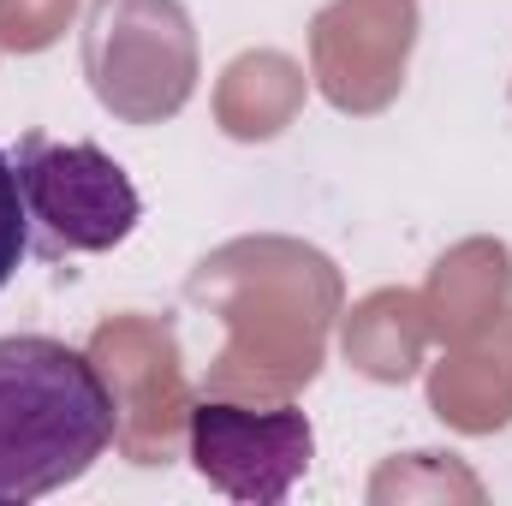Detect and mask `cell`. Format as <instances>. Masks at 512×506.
Masks as SVG:
<instances>
[{
	"mask_svg": "<svg viewBox=\"0 0 512 506\" xmlns=\"http://www.w3.org/2000/svg\"><path fill=\"white\" fill-rule=\"evenodd\" d=\"M120 429L108 376L54 334H0V506L78 483Z\"/></svg>",
	"mask_w": 512,
	"mask_h": 506,
	"instance_id": "1",
	"label": "cell"
},
{
	"mask_svg": "<svg viewBox=\"0 0 512 506\" xmlns=\"http://www.w3.org/2000/svg\"><path fill=\"white\" fill-rule=\"evenodd\" d=\"M12 167L30 215V245L42 256L120 251L143 221V197L131 173L102 143H60L48 131H24Z\"/></svg>",
	"mask_w": 512,
	"mask_h": 506,
	"instance_id": "2",
	"label": "cell"
},
{
	"mask_svg": "<svg viewBox=\"0 0 512 506\" xmlns=\"http://www.w3.org/2000/svg\"><path fill=\"white\" fill-rule=\"evenodd\" d=\"M316 459V429L298 405H227V399H203L191 411V465L197 477L245 506H274L286 501L304 471Z\"/></svg>",
	"mask_w": 512,
	"mask_h": 506,
	"instance_id": "3",
	"label": "cell"
},
{
	"mask_svg": "<svg viewBox=\"0 0 512 506\" xmlns=\"http://www.w3.org/2000/svg\"><path fill=\"white\" fill-rule=\"evenodd\" d=\"M24 256H30V215H24V191H18L12 149H0V292L12 286V274H18Z\"/></svg>",
	"mask_w": 512,
	"mask_h": 506,
	"instance_id": "4",
	"label": "cell"
}]
</instances>
